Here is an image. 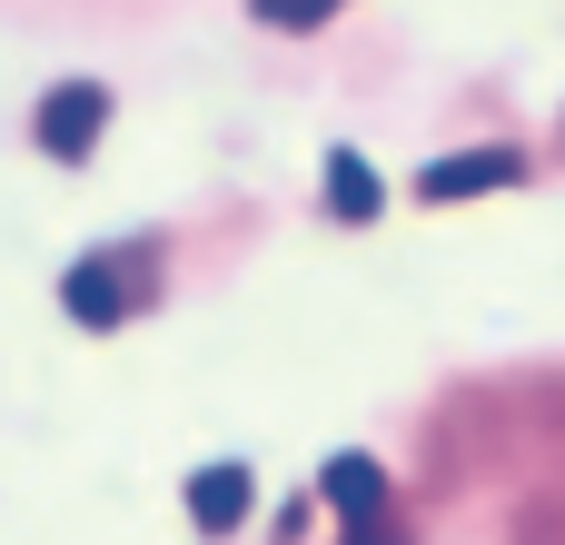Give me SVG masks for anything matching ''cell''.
I'll return each mask as SVG.
<instances>
[{
	"instance_id": "1",
	"label": "cell",
	"mask_w": 565,
	"mask_h": 545,
	"mask_svg": "<svg viewBox=\"0 0 565 545\" xmlns=\"http://www.w3.org/2000/svg\"><path fill=\"white\" fill-rule=\"evenodd\" d=\"M99 129H109V89H99V79H60V89H40V109H30V139H40V159H60V169H79V159L99 149Z\"/></svg>"
},
{
	"instance_id": "2",
	"label": "cell",
	"mask_w": 565,
	"mask_h": 545,
	"mask_svg": "<svg viewBox=\"0 0 565 545\" xmlns=\"http://www.w3.org/2000/svg\"><path fill=\"white\" fill-rule=\"evenodd\" d=\"M516 179H526L516 149H457V159H427L417 169V199L447 209V199H487V189H516Z\"/></svg>"
},
{
	"instance_id": "3",
	"label": "cell",
	"mask_w": 565,
	"mask_h": 545,
	"mask_svg": "<svg viewBox=\"0 0 565 545\" xmlns=\"http://www.w3.org/2000/svg\"><path fill=\"white\" fill-rule=\"evenodd\" d=\"M248 506H258V477H248L238 457H218V467H199V477H189V526H199L209 545L238 536V526H248Z\"/></svg>"
},
{
	"instance_id": "4",
	"label": "cell",
	"mask_w": 565,
	"mask_h": 545,
	"mask_svg": "<svg viewBox=\"0 0 565 545\" xmlns=\"http://www.w3.org/2000/svg\"><path fill=\"white\" fill-rule=\"evenodd\" d=\"M60 308H70L89 338H109V328L129 318V258H79V268H60Z\"/></svg>"
},
{
	"instance_id": "5",
	"label": "cell",
	"mask_w": 565,
	"mask_h": 545,
	"mask_svg": "<svg viewBox=\"0 0 565 545\" xmlns=\"http://www.w3.org/2000/svg\"><path fill=\"white\" fill-rule=\"evenodd\" d=\"M318 496H328L348 526H377V506H387V477H377V457H328Z\"/></svg>"
},
{
	"instance_id": "6",
	"label": "cell",
	"mask_w": 565,
	"mask_h": 545,
	"mask_svg": "<svg viewBox=\"0 0 565 545\" xmlns=\"http://www.w3.org/2000/svg\"><path fill=\"white\" fill-rule=\"evenodd\" d=\"M387 209V189H377V169L358 159V149H328V218H348V228H367Z\"/></svg>"
},
{
	"instance_id": "7",
	"label": "cell",
	"mask_w": 565,
	"mask_h": 545,
	"mask_svg": "<svg viewBox=\"0 0 565 545\" xmlns=\"http://www.w3.org/2000/svg\"><path fill=\"white\" fill-rule=\"evenodd\" d=\"M328 10H338V0H258V20H268V30H318Z\"/></svg>"
},
{
	"instance_id": "8",
	"label": "cell",
	"mask_w": 565,
	"mask_h": 545,
	"mask_svg": "<svg viewBox=\"0 0 565 545\" xmlns=\"http://www.w3.org/2000/svg\"><path fill=\"white\" fill-rule=\"evenodd\" d=\"M348 545H377V526H348Z\"/></svg>"
}]
</instances>
